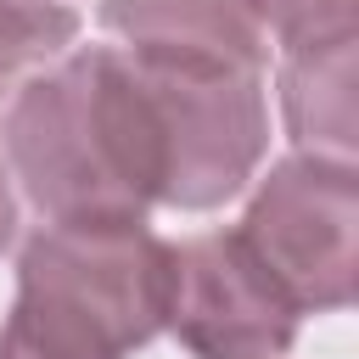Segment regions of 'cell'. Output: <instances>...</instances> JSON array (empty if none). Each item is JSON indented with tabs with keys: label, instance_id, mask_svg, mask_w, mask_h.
<instances>
[{
	"label": "cell",
	"instance_id": "cell-1",
	"mask_svg": "<svg viewBox=\"0 0 359 359\" xmlns=\"http://www.w3.org/2000/svg\"><path fill=\"white\" fill-rule=\"evenodd\" d=\"M0 157L45 224H146L168 196L163 107L118 45H73L39 67L6 101Z\"/></svg>",
	"mask_w": 359,
	"mask_h": 359
},
{
	"label": "cell",
	"instance_id": "cell-2",
	"mask_svg": "<svg viewBox=\"0 0 359 359\" xmlns=\"http://www.w3.org/2000/svg\"><path fill=\"white\" fill-rule=\"evenodd\" d=\"M174 241L146 224H39L17 252L0 359H129L163 337Z\"/></svg>",
	"mask_w": 359,
	"mask_h": 359
},
{
	"label": "cell",
	"instance_id": "cell-3",
	"mask_svg": "<svg viewBox=\"0 0 359 359\" xmlns=\"http://www.w3.org/2000/svg\"><path fill=\"white\" fill-rule=\"evenodd\" d=\"M236 236L297 314L348 309L359 269V168L348 157L314 151L269 163Z\"/></svg>",
	"mask_w": 359,
	"mask_h": 359
},
{
	"label": "cell",
	"instance_id": "cell-4",
	"mask_svg": "<svg viewBox=\"0 0 359 359\" xmlns=\"http://www.w3.org/2000/svg\"><path fill=\"white\" fill-rule=\"evenodd\" d=\"M303 314L269 280V269L230 230L174 241L163 331L191 359H280L297 342Z\"/></svg>",
	"mask_w": 359,
	"mask_h": 359
},
{
	"label": "cell",
	"instance_id": "cell-5",
	"mask_svg": "<svg viewBox=\"0 0 359 359\" xmlns=\"http://www.w3.org/2000/svg\"><path fill=\"white\" fill-rule=\"evenodd\" d=\"M101 28L118 50L180 67H236L264 73L269 39L252 0H101Z\"/></svg>",
	"mask_w": 359,
	"mask_h": 359
},
{
	"label": "cell",
	"instance_id": "cell-6",
	"mask_svg": "<svg viewBox=\"0 0 359 359\" xmlns=\"http://www.w3.org/2000/svg\"><path fill=\"white\" fill-rule=\"evenodd\" d=\"M275 95H280V123L297 151L353 163V146H359V39L331 45V50L280 56Z\"/></svg>",
	"mask_w": 359,
	"mask_h": 359
},
{
	"label": "cell",
	"instance_id": "cell-7",
	"mask_svg": "<svg viewBox=\"0 0 359 359\" xmlns=\"http://www.w3.org/2000/svg\"><path fill=\"white\" fill-rule=\"evenodd\" d=\"M84 17L67 0H0V101L73 50Z\"/></svg>",
	"mask_w": 359,
	"mask_h": 359
},
{
	"label": "cell",
	"instance_id": "cell-8",
	"mask_svg": "<svg viewBox=\"0 0 359 359\" xmlns=\"http://www.w3.org/2000/svg\"><path fill=\"white\" fill-rule=\"evenodd\" d=\"M264 39H275L280 56L331 50L359 39V0H252Z\"/></svg>",
	"mask_w": 359,
	"mask_h": 359
},
{
	"label": "cell",
	"instance_id": "cell-9",
	"mask_svg": "<svg viewBox=\"0 0 359 359\" xmlns=\"http://www.w3.org/2000/svg\"><path fill=\"white\" fill-rule=\"evenodd\" d=\"M17 236V191H11V174H6V157H0V252L11 247Z\"/></svg>",
	"mask_w": 359,
	"mask_h": 359
}]
</instances>
